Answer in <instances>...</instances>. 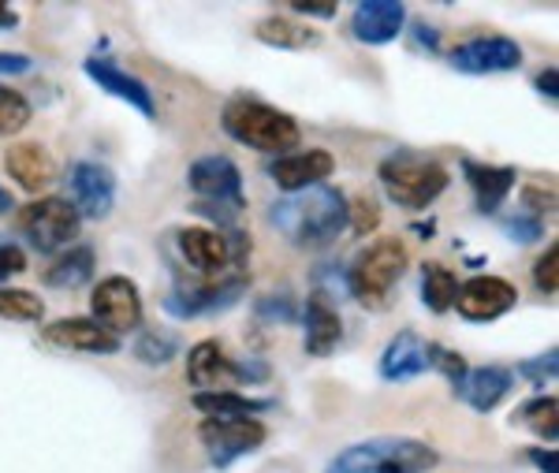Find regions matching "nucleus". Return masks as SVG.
<instances>
[{"label": "nucleus", "mask_w": 559, "mask_h": 473, "mask_svg": "<svg viewBox=\"0 0 559 473\" xmlns=\"http://www.w3.org/2000/svg\"><path fill=\"white\" fill-rule=\"evenodd\" d=\"M269 221L292 247L299 250H324L344 235L347 227V198L340 187L318 184L284 194L269 209Z\"/></svg>", "instance_id": "f257e3e1"}, {"label": "nucleus", "mask_w": 559, "mask_h": 473, "mask_svg": "<svg viewBox=\"0 0 559 473\" xmlns=\"http://www.w3.org/2000/svg\"><path fill=\"white\" fill-rule=\"evenodd\" d=\"M221 123L236 142L250 145V150H258V153H276V157L292 153L295 145L302 142V131H299V123H295V116L280 113V108L265 102H254V97H236V102L224 105Z\"/></svg>", "instance_id": "f03ea898"}, {"label": "nucleus", "mask_w": 559, "mask_h": 473, "mask_svg": "<svg viewBox=\"0 0 559 473\" xmlns=\"http://www.w3.org/2000/svg\"><path fill=\"white\" fill-rule=\"evenodd\" d=\"M384 194L403 209H426L448 190V168L414 150H395L377 168Z\"/></svg>", "instance_id": "7ed1b4c3"}, {"label": "nucleus", "mask_w": 559, "mask_h": 473, "mask_svg": "<svg viewBox=\"0 0 559 473\" xmlns=\"http://www.w3.org/2000/svg\"><path fill=\"white\" fill-rule=\"evenodd\" d=\"M440 462L437 448L407 436H377V440L350 444L329 462V473H377L381 466H403L407 473L432 470Z\"/></svg>", "instance_id": "20e7f679"}, {"label": "nucleus", "mask_w": 559, "mask_h": 473, "mask_svg": "<svg viewBox=\"0 0 559 473\" xmlns=\"http://www.w3.org/2000/svg\"><path fill=\"white\" fill-rule=\"evenodd\" d=\"M407 247L400 239H377L350 261L347 269V295L358 298L369 309H381L392 295V287L407 272Z\"/></svg>", "instance_id": "39448f33"}, {"label": "nucleus", "mask_w": 559, "mask_h": 473, "mask_svg": "<svg viewBox=\"0 0 559 473\" xmlns=\"http://www.w3.org/2000/svg\"><path fill=\"white\" fill-rule=\"evenodd\" d=\"M187 184L198 194V213L213 216L216 224H231L247 209V194H242V172L231 157L224 153H210V157H198L191 172H187Z\"/></svg>", "instance_id": "423d86ee"}, {"label": "nucleus", "mask_w": 559, "mask_h": 473, "mask_svg": "<svg viewBox=\"0 0 559 473\" xmlns=\"http://www.w3.org/2000/svg\"><path fill=\"white\" fill-rule=\"evenodd\" d=\"M15 224H20L23 239L38 253H60L79 239V224L83 221H79V213L71 209L68 198L45 194V198L26 202L20 213H15Z\"/></svg>", "instance_id": "0eeeda50"}, {"label": "nucleus", "mask_w": 559, "mask_h": 473, "mask_svg": "<svg viewBox=\"0 0 559 473\" xmlns=\"http://www.w3.org/2000/svg\"><path fill=\"white\" fill-rule=\"evenodd\" d=\"M198 436H202V448L210 451L213 466L228 470L242 454L258 451L269 433L254 417H205V422L198 425Z\"/></svg>", "instance_id": "6e6552de"}, {"label": "nucleus", "mask_w": 559, "mask_h": 473, "mask_svg": "<svg viewBox=\"0 0 559 473\" xmlns=\"http://www.w3.org/2000/svg\"><path fill=\"white\" fill-rule=\"evenodd\" d=\"M265 380V366L258 362H231L216 340H202L187 354V380L198 391H224V385H239V380Z\"/></svg>", "instance_id": "1a4fd4ad"}, {"label": "nucleus", "mask_w": 559, "mask_h": 473, "mask_svg": "<svg viewBox=\"0 0 559 473\" xmlns=\"http://www.w3.org/2000/svg\"><path fill=\"white\" fill-rule=\"evenodd\" d=\"M90 309L94 321L112 335L142 329V295L128 276L97 280V287L90 291Z\"/></svg>", "instance_id": "9d476101"}, {"label": "nucleus", "mask_w": 559, "mask_h": 473, "mask_svg": "<svg viewBox=\"0 0 559 473\" xmlns=\"http://www.w3.org/2000/svg\"><path fill=\"white\" fill-rule=\"evenodd\" d=\"M68 202L79 221H105L116 205V176L105 165L79 161L68 172Z\"/></svg>", "instance_id": "9b49d317"}, {"label": "nucleus", "mask_w": 559, "mask_h": 473, "mask_svg": "<svg viewBox=\"0 0 559 473\" xmlns=\"http://www.w3.org/2000/svg\"><path fill=\"white\" fill-rule=\"evenodd\" d=\"M179 250H183L187 265L198 272H224L231 261H239L250 250L242 235L216 232V227H183L179 232Z\"/></svg>", "instance_id": "f8f14e48"}, {"label": "nucleus", "mask_w": 559, "mask_h": 473, "mask_svg": "<svg viewBox=\"0 0 559 473\" xmlns=\"http://www.w3.org/2000/svg\"><path fill=\"white\" fill-rule=\"evenodd\" d=\"M452 68L463 75H500V71L522 68V45L503 34H489V38H474L452 49Z\"/></svg>", "instance_id": "ddd939ff"}, {"label": "nucleus", "mask_w": 559, "mask_h": 473, "mask_svg": "<svg viewBox=\"0 0 559 473\" xmlns=\"http://www.w3.org/2000/svg\"><path fill=\"white\" fill-rule=\"evenodd\" d=\"M515 303H519V291L503 276H474V280H466V284H459V295H455V309L466 321H477V324L511 314Z\"/></svg>", "instance_id": "4468645a"}, {"label": "nucleus", "mask_w": 559, "mask_h": 473, "mask_svg": "<svg viewBox=\"0 0 559 473\" xmlns=\"http://www.w3.org/2000/svg\"><path fill=\"white\" fill-rule=\"evenodd\" d=\"M41 340L60 351H83V354H116L123 347L120 335L105 332L94 317H64V321H49L41 329Z\"/></svg>", "instance_id": "2eb2a0df"}, {"label": "nucleus", "mask_w": 559, "mask_h": 473, "mask_svg": "<svg viewBox=\"0 0 559 473\" xmlns=\"http://www.w3.org/2000/svg\"><path fill=\"white\" fill-rule=\"evenodd\" d=\"M332 172H336V157L329 150H306V153H284V157H276L273 168H269V179L284 194H295V190L324 184Z\"/></svg>", "instance_id": "dca6fc26"}, {"label": "nucleus", "mask_w": 559, "mask_h": 473, "mask_svg": "<svg viewBox=\"0 0 559 473\" xmlns=\"http://www.w3.org/2000/svg\"><path fill=\"white\" fill-rule=\"evenodd\" d=\"M407 26V8L395 0H362L350 20V34L362 45H388L395 42Z\"/></svg>", "instance_id": "f3484780"}, {"label": "nucleus", "mask_w": 559, "mask_h": 473, "mask_svg": "<svg viewBox=\"0 0 559 473\" xmlns=\"http://www.w3.org/2000/svg\"><path fill=\"white\" fill-rule=\"evenodd\" d=\"M4 168H8V176L26 190V194H41V190H49L52 179H57V161H52L49 150L38 142H12L8 145Z\"/></svg>", "instance_id": "a211bd4d"}, {"label": "nucleus", "mask_w": 559, "mask_h": 473, "mask_svg": "<svg viewBox=\"0 0 559 473\" xmlns=\"http://www.w3.org/2000/svg\"><path fill=\"white\" fill-rule=\"evenodd\" d=\"M83 71L90 75V83H97V86L105 90V94H112V97H120V102H128L139 116H146V120H153V116H157L153 94H150V86L142 83V79H134L123 68H116V63H108V60H97V57H90L83 63Z\"/></svg>", "instance_id": "6ab92c4d"}, {"label": "nucleus", "mask_w": 559, "mask_h": 473, "mask_svg": "<svg viewBox=\"0 0 559 473\" xmlns=\"http://www.w3.org/2000/svg\"><path fill=\"white\" fill-rule=\"evenodd\" d=\"M377 369H381V377L392 380V385H407V380L421 377V373L429 369V343L411 329L395 332L392 340H388Z\"/></svg>", "instance_id": "aec40b11"}, {"label": "nucleus", "mask_w": 559, "mask_h": 473, "mask_svg": "<svg viewBox=\"0 0 559 473\" xmlns=\"http://www.w3.org/2000/svg\"><path fill=\"white\" fill-rule=\"evenodd\" d=\"M511 388H515V373L511 369L477 366V369H466V377H463V385L455 388V395L466 399L477 414H489L511 395Z\"/></svg>", "instance_id": "412c9836"}, {"label": "nucleus", "mask_w": 559, "mask_h": 473, "mask_svg": "<svg viewBox=\"0 0 559 473\" xmlns=\"http://www.w3.org/2000/svg\"><path fill=\"white\" fill-rule=\"evenodd\" d=\"M306 351L313 358H324V354L336 351V343L344 340V321H340V309L321 295V291H310L306 298Z\"/></svg>", "instance_id": "4be33fe9"}, {"label": "nucleus", "mask_w": 559, "mask_h": 473, "mask_svg": "<svg viewBox=\"0 0 559 473\" xmlns=\"http://www.w3.org/2000/svg\"><path fill=\"white\" fill-rule=\"evenodd\" d=\"M239 295H242V280H228V284H221V287H183L165 298V309L176 317L216 314V309H228Z\"/></svg>", "instance_id": "5701e85b"}, {"label": "nucleus", "mask_w": 559, "mask_h": 473, "mask_svg": "<svg viewBox=\"0 0 559 473\" xmlns=\"http://www.w3.org/2000/svg\"><path fill=\"white\" fill-rule=\"evenodd\" d=\"M466 184L474 190L477 213H496L503 205V198L515 187V168H500V165H474V161H463Z\"/></svg>", "instance_id": "b1692460"}, {"label": "nucleus", "mask_w": 559, "mask_h": 473, "mask_svg": "<svg viewBox=\"0 0 559 473\" xmlns=\"http://www.w3.org/2000/svg\"><path fill=\"white\" fill-rule=\"evenodd\" d=\"M194 411L205 417H254L261 411H273V399H250L242 391H194Z\"/></svg>", "instance_id": "393cba45"}, {"label": "nucleus", "mask_w": 559, "mask_h": 473, "mask_svg": "<svg viewBox=\"0 0 559 473\" xmlns=\"http://www.w3.org/2000/svg\"><path fill=\"white\" fill-rule=\"evenodd\" d=\"M90 276H94V250L90 247L60 250L57 261L41 272L45 287H60V291L83 287V284H90Z\"/></svg>", "instance_id": "a878e982"}, {"label": "nucleus", "mask_w": 559, "mask_h": 473, "mask_svg": "<svg viewBox=\"0 0 559 473\" xmlns=\"http://www.w3.org/2000/svg\"><path fill=\"white\" fill-rule=\"evenodd\" d=\"M258 42L276 45V49H306V45H321V34L306 23L284 20V15H273V20L258 23Z\"/></svg>", "instance_id": "bb28decb"}, {"label": "nucleus", "mask_w": 559, "mask_h": 473, "mask_svg": "<svg viewBox=\"0 0 559 473\" xmlns=\"http://www.w3.org/2000/svg\"><path fill=\"white\" fill-rule=\"evenodd\" d=\"M455 295H459L455 272L429 261V265L421 269V303H426L432 314H448V309L455 306Z\"/></svg>", "instance_id": "cd10ccee"}, {"label": "nucleus", "mask_w": 559, "mask_h": 473, "mask_svg": "<svg viewBox=\"0 0 559 473\" xmlns=\"http://www.w3.org/2000/svg\"><path fill=\"white\" fill-rule=\"evenodd\" d=\"M179 351H183V340H179L173 329L139 332V340H134V347H131V354L142 362V366H168Z\"/></svg>", "instance_id": "c85d7f7f"}, {"label": "nucleus", "mask_w": 559, "mask_h": 473, "mask_svg": "<svg viewBox=\"0 0 559 473\" xmlns=\"http://www.w3.org/2000/svg\"><path fill=\"white\" fill-rule=\"evenodd\" d=\"M515 417L537 436V440H556V433H559V399L556 395H537V399H530V403H522Z\"/></svg>", "instance_id": "c756f323"}, {"label": "nucleus", "mask_w": 559, "mask_h": 473, "mask_svg": "<svg viewBox=\"0 0 559 473\" xmlns=\"http://www.w3.org/2000/svg\"><path fill=\"white\" fill-rule=\"evenodd\" d=\"M0 317H8V321H20V324L41 321L45 303L26 287H0Z\"/></svg>", "instance_id": "7c9ffc66"}, {"label": "nucleus", "mask_w": 559, "mask_h": 473, "mask_svg": "<svg viewBox=\"0 0 559 473\" xmlns=\"http://www.w3.org/2000/svg\"><path fill=\"white\" fill-rule=\"evenodd\" d=\"M31 123V102L12 86H0V134H20Z\"/></svg>", "instance_id": "2f4dec72"}, {"label": "nucleus", "mask_w": 559, "mask_h": 473, "mask_svg": "<svg viewBox=\"0 0 559 473\" xmlns=\"http://www.w3.org/2000/svg\"><path fill=\"white\" fill-rule=\"evenodd\" d=\"M377 224H381V209H377L373 198H366V194L350 198L347 202V227H355L358 235H366V232H377Z\"/></svg>", "instance_id": "473e14b6"}, {"label": "nucleus", "mask_w": 559, "mask_h": 473, "mask_svg": "<svg viewBox=\"0 0 559 473\" xmlns=\"http://www.w3.org/2000/svg\"><path fill=\"white\" fill-rule=\"evenodd\" d=\"M429 369H440L448 380H452V388L463 385V377H466V362H463V354H455V351H448V347H440V343H429Z\"/></svg>", "instance_id": "72a5a7b5"}, {"label": "nucleus", "mask_w": 559, "mask_h": 473, "mask_svg": "<svg viewBox=\"0 0 559 473\" xmlns=\"http://www.w3.org/2000/svg\"><path fill=\"white\" fill-rule=\"evenodd\" d=\"M556 369H559V351L556 347H548L545 354H537V358L519 362V377L530 380V385H545V380H556Z\"/></svg>", "instance_id": "f704fd0d"}, {"label": "nucleus", "mask_w": 559, "mask_h": 473, "mask_svg": "<svg viewBox=\"0 0 559 473\" xmlns=\"http://www.w3.org/2000/svg\"><path fill=\"white\" fill-rule=\"evenodd\" d=\"M534 284H537L540 295H556V291H559V247H556V243L537 258Z\"/></svg>", "instance_id": "c9c22d12"}, {"label": "nucleus", "mask_w": 559, "mask_h": 473, "mask_svg": "<svg viewBox=\"0 0 559 473\" xmlns=\"http://www.w3.org/2000/svg\"><path fill=\"white\" fill-rule=\"evenodd\" d=\"M540 235H545V221H537V216H530V213H519V216H511L508 221V239H515V243H537Z\"/></svg>", "instance_id": "e433bc0d"}, {"label": "nucleus", "mask_w": 559, "mask_h": 473, "mask_svg": "<svg viewBox=\"0 0 559 473\" xmlns=\"http://www.w3.org/2000/svg\"><path fill=\"white\" fill-rule=\"evenodd\" d=\"M26 272V253L23 247H15V243L0 239V284L12 276H23Z\"/></svg>", "instance_id": "4c0bfd02"}, {"label": "nucleus", "mask_w": 559, "mask_h": 473, "mask_svg": "<svg viewBox=\"0 0 559 473\" xmlns=\"http://www.w3.org/2000/svg\"><path fill=\"white\" fill-rule=\"evenodd\" d=\"M522 202H526V209H530V216H537V221H540V216H552L556 213V194H552V190H540V187H526V190H522Z\"/></svg>", "instance_id": "58836bf2"}, {"label": "nucleus", "mask_w": 559, "mask_h": 473, "mask_svg": "<svg viewBox=\"0 0 559 473\" xmlns=\"http://www.w3.org/2000/svg\"><path fill=\"white\" fill-rule=\"evenodd\" d=\"M292 12L313 15V20H336V4H321V0H295Z\"/></svg>", "instance_id": "ea45409f"}, {"label": "nucleus", "mask_w": 559, "mask_h": 473, "mask_svg": "<svg viewBox=\"0 0 559 473\" xmlns=\"http://www.w3.org/2000/svg\"><path fill=\"white\" fill-rule=\"evenodd\" d=\"M258 317H265V321H269V317L292 321V317H295V303H292V298H280V306H276V298H269V303L258 306Z\"/></svg>", "instance_id": "a19ab883"}, {"label": "nucleus", "mask_w": 559, "mask_h": 473, "mask_svg": "<svg viewBox=\"0 0 559 473\" xmlns=\"http://www.w3.org/2000/svg\"><path fill=\"white\" fill-rule=\"evenodd\" d=\"M526 459L534 462L537 470L559 473V454H556V448H530V451H526Z\"/></svg>", "instance_id": "79ce46f5"}, {"label": "nucleus", "mask_w": 559, "mask_h": 473, "mask_svg": "<svg viewBox=\"0 0 559 473\" xmlns=\"http://www.w3.org/2000/svg\"><path fill=\"white\" fill-rule=\"evenodd\" d=\"M31 71V57L23 52H0V75H26Z\"/></svg>", "instance_id": "37998d69"}, {"label": "nucleus", "mask_w": 559, "mask_h": 473, "mask_svg": "<svg viewBox=\"0 0 559 473\" xmlns=\"http://www.w3.org/2000/svg\"><path fill=\"white\" fill-rule=\"evenodd\" d=\"M556 68H545V71H540V75H537V90H540V94H548V102H559V86H556Z\"/></svg>", "instance_id": "c03bdc74"}, {"label": "nucleus", "mask_w": 559, "mask_h": 473, "mask_svg": "<svg viewBox=\"0 0 559 473\" xmlns=\"http://www.w3.org/2000/svg\"><path fill=\"white\" fill-rule=\"evenodd\" d=\"M15 23H20V12H15V8H8L4 0H0V31H12Z\"/></svg>", "instance_id": "a18cd8bd"}, {"label": "nucleus", "mask_w": 559, "mask_h": 473, "mask_svg": "<svg viewBox=\"0 0 559 473\" xmlns=\"http://www.w3.org/2000/svg\"><path fill=\"white\" fill-rule=\"evenodd\" d=\"M414 38L421 45H429V49H437V31H429L426 23H414Z\"/></svg>", "instance_id": "49530a36"}, {"label": "nucleus", "mask_w": 559, "mask_h": 473, "mask_svg": "<svg viewBox=\"0 0 559 473\" xmlns=\"http://www.w3.org/2000/svg\"><path fill=\"white\" fill-rule=\"evenodd\" d=\"M432 227H437V224H432V221H429V224H414V232H418L421 239H432Z\"/></svg>", "instance_id": "de8ad7c7"}, {"label": "nucleus", "mask_w": 559, "mask_h": 473, "mask_svg": "<svg viewBox=\"0 0 559 473\" xmlns=\"http://www.w3.org/2000/svg\"><path fill=\"white\" fill-rule=\"evenodd\" d=\"M8 209H12V198H8V190L0 187V213H8Z\"/></svg>", "instance_id": "09e8293b"}, {"label": "nucleus", "mask_w": 559, "mask_h": 473, "mask_svg": "<svg viewBox=\"0 0 559 473\" xmlns=\"http://www.w3.org/2000/svg\"><path fill=\"white\" fill-rule=\"evenodd\" d=\"M377 473H407V470H403V466H381Z\"/></svg>", "instance_id": "8fccbe9b"}]
</instances>
